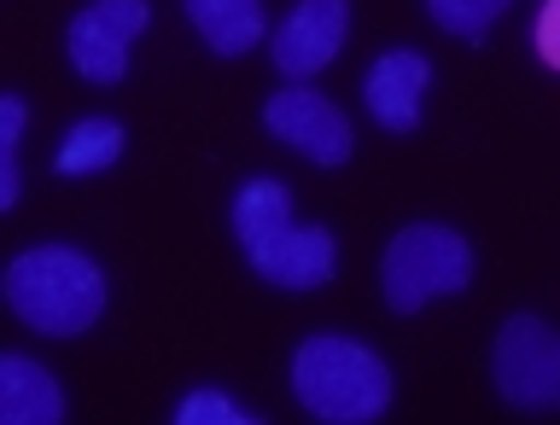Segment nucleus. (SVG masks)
Returning a JSON list of instances; mask_svg holds the SVG:
<instances>
[{"mask_svg": "<svg viewBox=\"0 0 560 425\" xmlns=\"http://www.w3.org/2000/svg\"><path fill=\"white\" fill-rule=\"evenodd\" d=\"M262 122H269V134L280 146L304 152L310 164L322 169H339L350 164V152H357V129H350V117L332 105L327 94H315V87H280V94L262 105Z\"/></svg>", "mask_w": 560, "mask_h": 425, "instance_id": "nucleus-6", "label": "nucleus"}, {"mask_svg": "<svg viewBox=\"0 0 560 425\" xmlns=\"http://www.w3.org/2000/svg\"><path fill=\"white\" fill-rule=\"evenodd\" d=\"M292 391L327 425H368L392 409V367L357 339L315 332L292 356Z\"/></svg>", "mask_w": 560, "mask_h": 425, "instance_id": "nucleus-3", "label": "nucleus"}, {"mask_svg": "<svg viewBox=\"0 0 560 425\" xmlns=\"http://www.w3.org/2000/svg\"><path fill=\"white\" fill-rule=\"evenodd\" d=\"M508 7H514V0H427L432 24L450 29V35H462V42H485V29L497 24Z\"/></svg>", "mask_w": 560, "mask_h": 425, "instance_id": "nucleus-13", "label": "nucleus"}, {"mask_svg": "<svg viewBox=\"0 0 560 425\" xmlns=\"http://www.w3.org/2000/svg\"><path fill=\"white\" fill-rule=\"evenodd\" d=\"M147 17H152L147 0H94V7H82L70 17V35H65L77 76L100 82V87L129 76V47L147 29Z\"/></svg>", "mask_w": 560, "mask_h": 425, "instance_id": "nucleus-7", "label": "nucleus"}, {"mask_svg": "<svg viewBox=\"0 0 560 425\" xmlns=\"http://www.w3.org/2000/svg\"><path fill=\"white\" fill-rule=\"evenodd\" d=\"M427 87H432L427 52L392 47L385 59H374V70H368V82H362L368 117H374L380 129H392V134H409L420 122V99H427Z\"/></svg>", "mask_w": 560, "mask_h": 425, "instance_id": "nucleus-9", "label": "nucleus"}, {"mask_svg": "<svg viewBox=\"0 0 560 425\" xmlns=\"http://www.w3.org/2000/svg\"><path fill=\"white\" fill-rule=\"evenodd\" d=\"M502 402L525 414L560 409V332L542 315H508L497 332V356H490Z\"/></svg>", "mask_w": 560, "mask_h": 425, "instance_id": "nucleus-5", "label": "nucleus"}, {"mask_svg": "<svg viewBox=\"0 0 560 425\" xmlns=\"http://www.w3.org/2000/svg\"><path fill=\"white\" fill-rule=\"evenodd\" d=\"M182 12L192 17V29L205 35L210 52L222 59H240L262 42V0H182Z\"/></svg>", "mask_w": 560, "mask_h": 425, "instance_id": "nucleus-11", "label": "nucleus"}, {"mask_svg": "<svg viewBox=\"0 0 560 425\" xmlns=\"http://www.w3.org/2000/svg\"><path fill=\"white\" fill-rule=\"evenodd\" d=\"M234 239L245 262L280 292H315L339 269V239L327 227H298L292 187L275 175H252L234 192Z\"/></svg>", "mask_w": 560, "mask_h": 425, "instance_id": "nucleus-1", "label": "nucleus"}, {"mask_svg": "<svg viewBox=\"0 0 560 425\" xmlns=\"http://www.w3.org/2000/svg\"><path fill=\"white\" fill-rule=\"evenodd\" d=\"M0 420L7 425H59L65 420L59 379L30 356H0Z\"/></svg>", "mask_w": 560, "mask_h": 425, "instance_id": "nucleus-10", "label": "nucleus"}, {"mask_svg": "<svg viewBox=\"0 0 560 425\" xmlns=\"http://www.w3.org/2000/svg\"><path fill=\"white\" fill-rule=\"evenodd\" d=\"M175 425H257V414L222 391H192L175 402Z\"/></svg>", "mask_w": 560, "mask_h": 425, "instance_id": "nucleus-15", "label": "nucleus"}, {"mask_svg": "<svg viewBox=\"0 0 560 425\" xmlns=\"http://www.w3.org/2000/svg\"><path fill=\"white\" fill-rule=\"evenodd\" d=\"M345 29H350V0H298L292 17L275 29V70L292 82H310L315 70L339 59Z\"/></svg>", "mask_w": 560, "mask_h": 425, "instance_id": "nucleus-8", "label": "nucleus"}, {"mask_svg": "<svg viewBox=\"0 0 560 425\" xmlns=\"http://www.w3.org/2000/svg\"><path fill=\"white\" fill-rule=\"evenodd\" d=\"M122 146H129V134H122V122L112 117H82L70 122V134L59 140V157H52V169L59 175H94V169H112Z\"/></svg>", "mask_w": 560, "mask_h": 425, "instance_id": "nucleus-12", "label": "nucleus"}, {"mask_svg": "<svg viewBox=\"0 0 560 425\" xmlns=\"http://www.w3.org/2000/svg\"><path fill=\"white\" fill-rule=\"evenodd\" d=\"M24 99L7 94L0 99V210L18 204V140H24Z\"/></svg>", "mask_w": 560, "mask_h": 425, "instance_id": "nucleus-14", "label": "nucleus"}, {"mask_svg": "<svg viewBox=\"0 0 560 425\" xmlns=\"http://www.w3.org/2000/svg\"><path fill=\"white\" fill-rule=\"evenodd\" d=\"M7 304L42 339H77L105 315V274L70 245H35L7 269Z\"/></svg>", "mask_w": 560, "mask_h": 425, "instance_id": "nucleus-2", "label": "nucleus"}, {"mask_svg": "<svg viewBox=\"0 0 560 425\" xmlns=\"http://www.w3.org/2000/svg\"><path fill=\"white\" fill-rule=\"evenodd\" d=\"M380 286L397 315H420L438 297H455L472 286V245L444 222H415L385 245Z\"/></svg>", "mask_w": 560, "mask_h": 425, "instance_id": "nucleus-4", "label": "nucleus"}, {"mask_svg": "<svg viewBox=\"0 0 560 425\" xmlns=\"http://www.w3.org/2000/svg\"><path fill=\"white\" fill-rule=\"evenodd\" d=\"M532 47H537V59L549 64V70H560V0H542V7H537Z\"/></svg>", "mask_w": 560, "mask_h": 425, "instance_id": "nucleus-16", "label": "nucleus"}]
</instances>
